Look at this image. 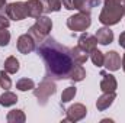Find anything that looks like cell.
Masks as SVG:
<instances>
[{"mask_svg": "<svg viewBox=\"0 0 125 123\" xmlns=\"http://www.w3.org/2000/svg\"><path fill=\"white\" fill-rule=\"evenodd\" d=\"M36 52L44 60L47 80H70V74L76 65L70 48L48 36L44 42H41L36 46Z\"/></svg>", "mask_w": 125, "mask_h": 123, "instance_id": "6da1fadb", "label": "cell"}, {"mask_svg": "<svg viewBox=\"0 0 125 123\" xmlns=\"http://www.w3.org/2000/svg\"><path fill=\"white\" fill-rule=\"evenodd\" d=\"M103 9L99 15V22L105 26H112L119 23L124 18L125 7L122 0H103Z\"/></svg>", "mask_w": 125, "mask_h": 123, "instance_id": "7a4b0ae2", "label": "cell"}, {"mask_svg": "<svg viewBox=\"0 0 125 123\" xmlns=\"http://www.w3.org/2000/svg\"><path fill=\"white\" fill-rule=\"evenodd\" d=\"M51 29H52V20H51L48 16H42V15H41L39 18H36L35 23L29 28L28 33L35 39V42L39 45L41 42H44V41L48 38Z\"/></svg>", "mask_w": 125, "mask_h": 123, "instance_id": "3957f363", "label": "cell"}, {"mask_svg": "<svg viewBox=\"0 0 125 123\" xmlns=\"http://www.w3.org/2000/svg\"><path fill=\"white\" fill-rule=\"evenodd\" d=\"M90 25H92L90 13L79 12V13H76L67 19V26L73 32H84L90 28Z\"/></svg>", "mask_w": 125, "mask_h": 123, "instance_id": "277c9868", "label": "cell"}, {"mask_svg": "<svg viewBox=\"0 0 125 123\" xmlns=\"http://www.w3.org/2000/svg\"><path fill=\"white\" fill-rule=\"evenodd\" d=\"M57 91V86L52 80H44L39 83V86L36 88H33V96L38 98V103L41 106H45L47 101L50 100L51 96H54Z\"/></svg>", "mask_w": 125, "mask_h": 123, "instance_id": "5b68a950", "label": "cell"}, {"mask_svg": "<svg viewBox=\"0 0 125 123\" xmlns=\"http://www.w3.org/2000/svg\"><path fill=\"white\" fill-rule=\"evenodd\" d=\"M61 4L67 10H79L90 13L94 7L100 4V0H61Z\"/></svg>", "mask_w": 125, "mask_h": 123, "instance_id": "8992f818", "label": "cell"}, {"mask_svg": "<svg viewBox=\"0 0 125 123\" xmlns=\"http://www.w3.org/2000/svg\"><path fill=\"white\" fill-rule=\"evenodd\" d=\"M4 13L7 15L9 19L16 20V22L26 19L28 18V6H26V1H13V3L6 4Z\"/></svg>", "mask_w": 125, "mask_h": 123, "instance_id": "52a82bcc", "label": "cell"}, {"mask_svg": "<svg viewBox=\"0 0 125 123\" xmlns=\"http://www.w3.org/2000/svg\"><path fill=\"white\" fill-rule=\"evenodd\" d=\"M65 113H67V116H65L64 122H79V120H83L86 117L87 109L82 103H74L65 110Z\"/></svg>", "mask_w": 125, "mask_h": 123, "instance_id": "ba28073f", "label": "cell"}, {"mask_svg": "<svg viewBox=\"0 0 125 123\" xmlns=\"http://www.w3.org/2000/svg\"><path fill=\"white\" fill-rule=\"evenodd\" d=\"M16 48H18V51L21 54L28 55V54H31V52H33L36 49V42H35V39L32 38L29 33H23V35H21L18 38Z\"/></svg>", "mask_w": 125, "mask_h": 123, "instance_id": "9c48e42d", "label": "cell"}, {"mask_svg": "<svg viewBox=\"0 0 125 123\" xmlns=\"http://www.w3.org/2000/svg\"><path fill=\"white\" fill-rule=\"evenodd\" d=\"M100 77H102V80H100V90H102V91L103 93L116 91V88H118V81H116L115 75H112V74H109V72H106V71H102V72H100Z\"/></svg>", "mask_w": 125, "mask_h": 123, "instance_id": "30bf717a", "label": "cell"}, {"mask_svg": "<svg viewBox=\"0 0 125 123\" xmlns=\"http://www.w3.org/2000/svg\"><path fill=\"white\" fill-rule=\"evenodd\" d=\"M121 55L116 51H109L105 55V61H103V67H106L108 71H118L121 68Z\"/></svg>", "mask_w": 125, "mask_h": 123, "instance_id": "8fae6325", "label": "cell"}, {"mask_svg": "<svg viewBox=\"0 0 125 123\" xmlns=\"http://www.w3.org/2000/svg\"><path fill=\"white\" fill-rule=\"evenodd\" d=\"M96 45H97V39H96L94 35H90L87 32H83L80 35V38H79V46L83 51H86L87 54L93 51L94 48H96Z\"/></svg>", "mask_w": 125, "mask_h": 123, "instance_id": "7c38bea8", "label": "cell"}, {"mask_svg": "<svg viewBox=\"0 0 125 123\" xmlns=\"http://www.w3.org/2000/svg\"><path fill=\"white\" fill-rule=\"evenodd\" d=\"M115 98H116L115 91L114 93H103V94L96 100V107H97V110H99V112H105L106 109H109V107L112 106V103L115 101Z\"/></svg>", "mask_w": 125, "mask_h": 123, "instance_id": "4fadbf2b", "label": "cell"}, {"mask_svg": "<svg viewBox=\"0 0 125 123\" xmlns=\"http://www.w3.org/2000/svg\"><path fill=\"white\" fill-rule=\"evenodd\" d=\"M94 36L97 39V44H100V45H109L114 41V32L109 29V26L99 28L96 31V35Z\"/></svg>", "mask_w": 125, "mask_h": 123, "instance_id": "5bb4252c", "label": "cell"}, {"mask_svg": "<svg viewBox=\"0 0 125 123\" xmlns=\"http://www.w3.org/2000/svg\"><path fill=\"white\" fill-rule=\"evenodd\" d=\"M26 6H28V16L29 18L36 19L44 13V6H42L41 0H28Z\"/></svg>", "mask_w": 125, "mask_h": 123, "instance_id": "9a60e30c", "label": "cell"}, {"mask_svg": "<svg viewBox=\"0 0 125 123\" xmlns=\"http://www.w3.org/2000/svg\"><path fill=\"white\" fill-rule=\"evenodd\" d=\"M16 103H18V96L9 90H4V93L0 96V104L3 107H10V106H15Z\"/></svg>", "mask_w": 125, "mask_h": 123, "instance_id": "2e32d148", "label": "cell"}, {"mask_svg": "<svg viewBox=\"0 0 125 123\" xmlns=\"http://www.w3.org/2000/svg\"><path fill=\"white\" fill-rule=\"evenodd\" d=\"M6 120L9 123H23L26 120V116L23 113V110L21 109H15V110H10L6 116Z\"/></svg>", "mask_w": 125, "mask_h": 123, "instance_id": "e0dca14e", "label": "cell"}, {"mask_svg": "<svg viewBox=\"0 0 125 123\" xmlns=\"http://www.w3.org/2000/svg\"><path fill=\"white\" fill-rule=\"evenodd\" d=\"M71 57H73V60H74L76 64H84L89 60V54L86 51H83L79 45L74 46V48H71Z\"/></svg>", "mask_w": 125, "mask_h": 123, "instance_id": "ac0fdd59", "label": "cell"}, {"mask_svg": "<svg viewBox=\"0 0 125 123\" xmlns=\"http://www.w3.org/2000/svg\"><path fill=\"white\" fill-rule=\"evenodd\" d=\"M86 78V70L82 67V64H76L71 74H70V80L74 81V83H80Z\"/></svg>", "mask_w": 125, "mask_h": 123, "instance_id": "d6986e66", "label": "cell"}, {"mask_svg": "<svg viewBox=\"0 0 125 123\" xmlns=\"http://www.w3.org/2000/svg\"><path fill=\"white\" fill-rule=\"evenodd\" d=\"M3 65H4L3 70H4L6 72H9V74H16V72L19 71V68H21L19 61L16 60V57H9V58H6V61H4Z\"/></svg>", "mask_w": 125, "mask_h": 123, "instance_id": "ffe728a7", "label": "cell"}, {"mask_svg": "<svg viewBox=\"0 0 125 123\" xmlns=\"http://www.w3.org/2000/svg\"><path fill=\"white\" fill-rule=\"evenodd\" d=\"M44 6V13H51V12H60L61 10V0H41Z\"/></svg>", "mask_w": 125, "mask_h": 123, "instance_id": "44dd1931", "label": "cell"}, {"mask_svg": "<svg viewBox=\"0 0 125 123\" xmlns=\"http://www.w3.org/2000/svg\"><path fill=\"white\" fill-rule=\"evenodd\" d=\"M89 57H90V60H92V62H93V65H96L97 68L103 67L105 55H103V52H100L97 48H94L92 52H89Z\"/></svg>", "mask_w": 125, "mask_h": 123, "instance_id": "7402d4cb", "label": "cell"}, {"mask_svg": "<svg viewBox=\"0 0 125 123\" xmlns=\"http://www.w3.org/2000/svg\"><path fill=\"white\" fill-rule=\"evenodd\" d=\"M16 88L19 91H28V90H33L35 88V83L31 78H21L16 83Z\"/></svg>", "mask_w": 125, "mask_h": 123, "instance_id": "603a6c76", "label": "cell"}, {"mask_svg": "<svg viewBox=\"0 0 125 123\" xmlns=\"http://www.w3.org/2000/svg\"><path fill=\"white\" fill-rule=\"evenodd\" d=\"M76 93H77V88H76V87H73V86L67 87L61 94V103H68V101H71V100L76 97Z\"/></svg>", "mask_w": 125, "mask_h": 123, "instance_id": "cb8c5ba5", "label": "cell"}, {"mask_svg": "<svg viewBox=\"0 0 125 123\" xmlns=\"http://www.w3.org/2000/svg\"><path fill=\"white\" fill-rule=\"evenodd\" d=\"M0 87L4 90H9L12 87V80L9 77V72H6L4 70L0 71Z\"/></svg>", "mask_w": 125, "mask_h": 123, "instance_id": "d4e9b609", "label": "cell"}, {"mask_svg": "<svg viewBox=\"0 0 125 123\" xmlns=\"http://www.w3.org/2000/svg\"><path fill=\"white\" fill-rule=\"evenodd\" d=\"M10 42V32L6 28H0V46H7Z\"/></svg>", "mask_w": 125, "mask_h": 123, "instance_id": "484cf974", "label": "cell"}, {"mask_svg": "<svg viewBox=\"0 0 125 123\" xmlns=\"http://www.w3.org/2000/svg\"><path fill=\"white\" fill-rule=\"evenodd\" d=\"M10 26V19L7 18V15L4 13H0V28H9Z\"/></svg>", "mask_w": 125, "mask_h": 123, "instance_id": "4316f807", "label": "cell"}, {"mask_svg": "<svg viewBox=\"0 0 125 123\" xmlns=\"http://www.w3.org/2000/svg\"><path fill=\"white\" fill-rule=\"evenodd\" d=\"M119 45L125 49V31L121 32V35H119Z\"/></svg>", "mask_w": 125, "mask_h": 123, "instance_id": "83f0119b", "label": "cell"}, {"mask_svg": "<svg viewBox=\"0 0 125 123\" xmlns=\"http://www.w3.org/2000/svg\"><path fill=\"white\" fill-rule=\"evenodd\" d=\"M6 9V0H0V12Z\"/></svg>", "mask_w": 125, "mask_h": 123, "instance_id": "f1b7e54d", "label": "cell"}, {"mask_svg": "<svg viewBox=\"0 0 125 123\" xmlns=\"http://www.w3.org/2000/svg\"><path fill=\"white\" fill-rule=\"evenodd\" d=\"M121 67H122V70H124V72H125V54H124V57H122V62H121Z\"/></svg>", "mask_w": 125, "mask_h": 123, "instance_id": "f546056e", "label": "cell"}, {"mask_svg": "<svg viewBox=\"0 0 125 123\" xmlns=\"http://www.w3.org/2000/svg\"><path fill=\"white\" fill-rule=\"evenodd\" d=\"M122 3H124V7H125V0H124V1H122Z\"/></svg>", "mask_w": 125, "mask_h": 123, "instance_id": "4dcf8cb0", "label": "cell"}]
</instances>
